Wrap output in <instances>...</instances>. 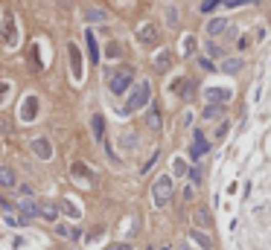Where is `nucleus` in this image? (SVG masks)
I'll list each match as a JSON object with an SVG mask.
<instances>
[{"mask_svg": "<svg viewBox=\"0 0 271 250\" xmlns=\"http://www.w3.org/2000/svg\"><path fill=\"white\" fill-rule=\"evenodd\" d=\"M149 102H152V85H149V81H140V85L128 93L126 114H134V111H140V108L149 105Z\"/></svg>", "mask_w": 271, "mask_h": 250, "instance_id": "obj_1", "label": "nucleus"}, {"mask_svg": "<svg viewBox=\"0 0 271 250\" xmlns=\"http://www.w3.org/2000/svg\"><path fill=\"white\" fill-rule=\"evenodd\" d=\"M152 198H154V206H166L172 201V178L169 175H161V178L154 180Z\"/></svg>", "mask_w": 271, "mask_h": 250, "instance_id": "obj_2", "label": "nucleus"}, {"mask_svg": "<svg viewBox=\"0 0 271 250\" xmlns=\"http://www.w3.org/2000/svg\"><path fill=\"white\" fill-rule=\"evenodd\" d=\"M131 79H134V70L131 67H120L114 76H111V93H126L128 90V85H131Z\"/></svg>", "mask_w": 271, "mask_h": 250, "instance_id": "obj_3", "label": "nucleus"}, {"mask_svg": "<svg viewBox=\"0 0 271 250\" xmlns=\"http://www.w3.org/2000/svg\"><path fill=\"white\" fill-rule=\"evenodd\" d=\"M137 38H140V44H158V27L154 24H140Z\"/></svg>", "mask_w": 271, "mask_h": 250, "instance_id": "obj_4", "label": "nucleus"}, {"mask_svg": "<svg viewBox=\"0 0 271 250\" xmlns=\"http://www.w3.org/2000/svg\"><path fill=\"white\" fill-rule=\"evenodd\" d=\"M204 154H207V140H204V134H201V131H196L192 145H190V157L199 163V157H204Z\"/></svg>", "mask_w": 271, "mask_h": 250, "instance_id": "obj_5", "label": "nucleus"}, {"mask_svg": "<svg viewBox=\"0 0 271 250\" xmlns=\"http://www.w3.org/2000/svg\"><path fill=\"white\" fill-rule=\"evenodd\" d=\"M32 152H35L41 160H50V157H53V145H50L47 137H38V140H32Z\"/></svg>", "mask_w": 271, "mask_h": 250, "instance_id": "obj_6", "label": "nucleus"}, {"mask_svg": "<svg viewBox=\"0 0 271 250\" xmlns=\"http://www.w3.org/2000/svg\"><path fill=\"white\" fill-rule=\"evenodd\" d=\"M3 38H6V44L9 47L18 44V32H15V18H12V15L3 18Z\"/></svg>", "mask_w": 271, "mask_h": 250, "instance_id": "obj_7", "label": "nucleus"}, {"mask_svg": "<svg viewBox=\"0 0 271 250\" xmlns=\"http://www.w3.org/2000/svg\"><path fill=\"white\" fill-rule=\"evenodd\" d=\"M35 114H38V99L27 96L24 99V108H21V116H24V119H35Z\"/></svg>", "mask_w": 271, "mask_h": 250, "instance_id": "obj_8", "label": "nucleus"}, {"mask_svg": "<svg viewBox=\"0 0 271 250\" xmlns=\"http://www.w3.org/2000/svg\"><path fill=\"white\" fill-rule=\"evenodd\" d=\"M225 32H227V20H225V18H213V20L207 24V35H210V38L225 35Z\"/></svg>", "mask_w": 271, "mask_h": 250, "instance_id": "obj_9", "label": "nucleus"}, {"mask_svg": "<svg viewBox=\"0 0 271 250\" xmlns=\"http://www.w3.org/2000/svg\"><path fill=\"white\" fill-rule=\"evenodd\" d=\"M192 221L199 224L201 230H207L210 224H213V218H210V210H207V206H199V210H196V215H192Z\"/></svg>", "mask_w": 271, "mask_h": 250, "instance_id": "obj_10", "label": "nucleus"}, {"mask_svg": "<svg viewBox=\"0 0 271 250\" xmlns=\"http://www.w3.org/2000/svg\"><path fill=\"white\" fill-rule=\"evenodd\" d=\"M21 215H24V221H27V218H38V215H41V204L24 201V204H21Z\"/></svg>", "mask_w": 271, "mask_h": 250, "instance_id": "obj_11", "label": "nucleus"}, {"mask_svg": "<svg viewBox=\"0 0 271 250\" xmlns=\"http://www.w3.org/2000/svg\"><path fill=\"white\" fill-rule=\"evenodd\" d=\"M70 67H73V79H82V58L76 44H70Z\"/></svg>", "mask_w": 271, "mask_h": 250, "instance_id": "obj_12", "label": "nucleus"}, {"mask_svg": "<svg viewBox=\"0 0 271 250\" xmlns=\"http://www.w3.org/2000/svg\"><path fill=\"white\" fill-rule=\"evenodd\" d=\"M190 239L196 241L201 250H210V247H213V239H210L207 233H201V230H192V233H190Z\"/></svg>", "mask_w": 271, "mask_h": 250, "instance_id": "obj_13", "label": "nucleus"}, {"mask_svg": "<svg viewBox=\"0 0 271 250\" xmlns=\"http://www.w3.org/2000/svg\"><path fill=\"white\" fill-rule=\"evenodd\" d=\"M219 70L222 73H239L242 70V58H225V61L219 64Z\"/></svg>", "mask_w": 271, "mask_h": 250, "instance_id": "obj_14", "label": "nucleus"}, {"mask_svg": "<svg viewBox=\"0 0 271 250\" xmlns=\"http://www.w3.org/2000/svg\"><path fill=\"white\" fill-rule=\"evenodd\" d=\"M207 99H210V102H222V105H225L227 99H230V90H225V88H222V90H219V88H210V90H207Z\"/></svg>", "mask_w": 271, "mask_h": 250, "instance_id": "obj_15", "label": "nucleus"}, {"mask_svg": "<svg viewBox=\"0 0 271 250\" xmlns=\"http://www.w3.org/2000/svg\"><path fill=\"white\" fill-rule=\"evenodd\" d=\"M0 186H15V172L9 166H0Z\"/></svg>", "mask_w": 271, "mask_h": 250, "instance_id": "obj_16", "label": "nucleus"}, {"mask_svg": "<svg viewBox=\"0 0 271 250\" xmlns=\"http://www.w3.org/2000/svg\"><path fill=\"white\" fill-rule=\"evenodd\" d=\"M169 61H172V53H169V50H161V53L154 55V67H158V70H166V67H169Z\"/></svg>", "mask_w": 271, "mask_h": 250, "instance_id": "obj_17", "label": "nucleus"}, {"mask_svg": "<svg viewBox=\"0 0 271 250\" xmlns=\"http://www.w3.org/2000/svg\"><path fill=\"white\" fill-rule=\"evenodd\" d=\"M222 114H225V108L219 105V102H210V105L204 108V119H219Z\"/></svg>", "mask_w": 271, "mask_h": 250, "instance_id": "obj_18", "label": "nucleus"}, {"mask_svg": "<svg viewBox=\"0 0 271 250\" xmlns=\"http://www.w3.org/2000/svg\"><path fill=\"white\" fill-rule=\"evenodd\" d=\"M85 41H88L90 61H100V47H96V38H93V32H88V35H85Z\"/></svg>", "mask_w": 271, "mask_h": 250, "instance_id": "obj_19", "label": "nucleus"}, {"mask_svg": "<svg viewBox=\"0 0 271 250\" xmlns=\"http://www.w3.org/2000/svg\"><path fill=\"white\" fill-rule=\"evenodd\" d=\"M90 125H93V137H96V140L102 143V137H105V122H102V116L96 114L93 119H90Z\"/></svg>", "mask_w": 271, "mask_h": 250, "instance_id": "obj_20", "label": "nucleus"}, {"mask_svg": "<svg viewBox=\"0 0 271 250\" xmlns=\"http://www.w3.org/2000/svg\"><path fill=\"white\" fill-rule=\"evenodd\" d=\"M41 218H47V221H59V210H55V204H41Z\"/></svg>", "mask_w": 271, "mask_h": 250, "instance_id": "obj_21", "label": "nucleus"}, {"mask_svg": "<svg viewBox=\"0 0 271 250\" xmlns=\"http://www.w3.org/2000/svg\"><path fill=\"white\" fill-rule=\"evenodd\" d=\"M55 230H59V236H62V239H70V241H76V239H79V236H82L79 230H70L67 224H59Z\"/></svg>", "mask_w": 271, "mask_h": 250, "instance_id": "obj_22", "label": "nucleus"}, {"mask_svg": "<svg viewBox=\"0 0 271 250\" xmlns=\"http://www.w3.org/2000/svg\"><path fill=\"white\" fill-rule=\"evenodd\" d=\"M73 175H76V178H88L90 183H93V175H90L88 166H82V163H73Z\"/></svg>", "mask_w": 271, "mask_h": 250, "instance_id": "obj_23", "label": "nucleus"}, {"mask_svg": "<svg viewBox=\"0 0 271 250\" xmlns=\"http://www.w3.org/2000/svg\"><path fill=\"white\" fill-rule=\"evenodd\" d=\"M146 119H149V125H152L154 131L161 128V114H158V108H154V105H152V111H149V116H146Z\"/></svg>", "mask_w": 271, "mask_h": 250, "instance_id": "obj_24", "label": "nucleus"}, {"mask_svg": "<svg viewBox=\"0 0 271 250\" xmlns=\"http://www.w3.org/2000/svg\"><path fill=\"white\" fill-rule=\"evenodd\" d=\"M62 206H64V213H67V215H73V218H79V213H82V210H76V206H73L70 201H62Z\"/></svg>", "mask_w": 271, "mask_h": 250, "instance_id": "obj_25", "label": "nucleus"}, {"mask_svg": "<svg viewBox=\"0 0 271 250\" xmlns=\"http://www.w3.org/2000/svg\"><path fill=\"white\" fill-rule=\"evenodd\" d=\"M166 20H169L172 27L178 24V9H175V6H169V9H166Z\"/></svg>", "mask_w": 271, "mask_h": 250, "instance_id": "obj_26", "label": "nucleus"}, {"mask_svg": "<svg viewBox=\"0 0 271 250\" xmlns=\"http://www.w3.org/2000/svg\"><path fill=\"white\" fill-rule=\"evenodd\" d=\"M219 3H225V0H204V6H201V12H213L219 6Z\"/></svg>", "mask_w": 271, "mask_h": 250, "instance_id": "obj_27", "label": "nucleus"}, {"mask_svg": "<svg viewBox=\"0 0 271 250\" xmlns=\"http://www.w3.org/2000/svg\"><path fill=\"white\" fill-rule=\"evenodd\" d=\"M190 180L196 183V186L201 183V169H199V166H192V169H190Z\"/></svg>", "mask_w": 271, "mask_h": 250, "instance_id": "obj_28", "label": "nucleus"}, {"mask_svg": "<svg viewBox=\"0 0 271 250\" xmlns=\"http://www.w3.org/2000/svg\"><path fill=\"white\" fill-rule=\"evenodd\" d=\"M88 18H90V20H105V12H100V9H90V12H88Z\"/></svg>", "mask_w": 271, "mask_h": 250, "instance_id": "obj_29", "label": "nucleus"}, {"mask_svg": "<svg viewBox=\"0 0 271 250\" xmlns=\"http://www.w3.org/2000/svg\"><path fill=\"white\" fill-rule=\"evenodd\" d=\"M105 250H134V247L126 244V241H120V244H111V247H105Z\"/></svg>", "mask_w": 271, "mask_h": 250, "instance_id": "obj_30", "label": "nucleus"}, {"mask_svg": "<svg viewBox=\"0 0 271 250\" xmlns=\"http://www.w3.org/2000/svg\"><path fill=\"white\" fill-rule=\"evenodd\" d=\"M227 134V122H222V125H219V128H216V140H222V137H225Z\"/></svg>", "mask_w": 271, "mask_h": 250, "instance_id": "obj_31", "label": "nucleus"}, {"mask_svg": "<svg viewBox=\"0 0 271 250\" xmlns=\"http://www.w3.org/2000/svg\"><path fill=\"white\" fill-rule=\"evenodd\" d=\"M6 93H9V85H6V81H0V105H3V96H6Z\"/></svg>", "mask_w": 271, "mask_h": 250, "instance_id": "obj_32", "label": "nucleus"}, {"mask_svg": "<svg viewBox=\"0 0 271 250\" xmlns=\"http://www.w3.org/2000/svg\"><path fill=\"white\" fill-rule=\"evenodd\" d=\"M187 172V166H184V160H175V175H184Z\"/></svg>", "mask_w": 271, "mask_h": 250, "instance_id": "obj_33", "label": "nucleus"}, {"mask_svg": "<svg viewBox=\"0 0 271 250\" xmlns=\"http://www.w3.org/2000/svg\"><path fill=\"white\" fill-rule=\"evenodd\" d=\"M192 47H196V41H192V38H187V41H184V50H187V53H192Z\"/></svg>", "mask_w": 271, "mask_h": 250, "instance_id": "obj_34", "label": "nucleus"}, {"mask_svg": "<svg viewBox=\"0 0 271 250\" xmlns=\"http://www.w3.org/2000/svg\"><path fill=\"white\" fill-rule=\"evenodd\" d=\"M210 55H225V53H222V47H216V44H210Z\"/></svg>", "mask_w": 271, "mask_h": 250, "instance_id": "obj_35", "label": "nucleus"}, {"mask_svg": "<svg viewBox=\"0 0 271 250\" xmlns=\"http://www.w3.org/2000/svg\"><path fill=\"white\" fill-rule=\"evenodd\" d=\"M161 250H172V247H161Z\"/></svg>", "mask_w": 271, "mask_h": 250, "instance_id": "obj_36", "label": "nucleus"}]
</instances>
